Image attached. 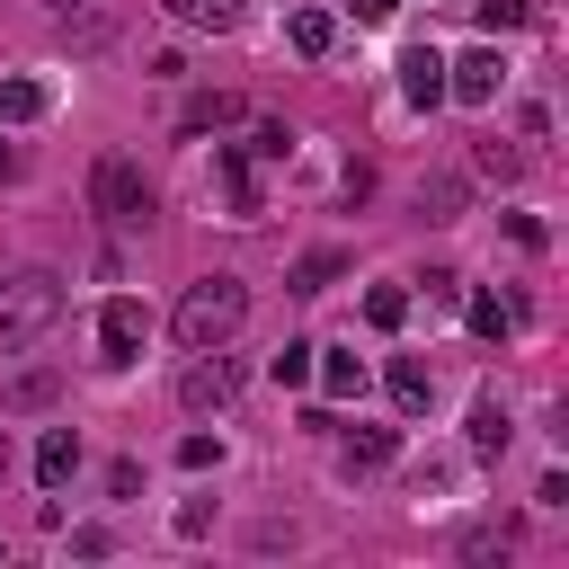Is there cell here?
<instances>
[{
	"mask_svg": "<svg viewBox=\"0 0 569 569\" xmlns=\"http://www.w3.org/2000/svg\"><path fill=\"white\" fill-rule=\"evenodd\" d=\"M240 320H249V284H240V276H196V284L178 293V311H169L178 347H231Z\"/></svg>",
	"mask_w": 569,
	"mask_h": 569,
	"instance_id": "6da1fadb",
	"label": "cell"
},
{
	"mask_svg": "<svg viewBox=\"0 0 569 569\" xmlns=\"http://www.w3.org/2000/svg\"><path fill=\"white\" fill-rule=\"evenodd\" d=\"M53 320H62V276H53V267H18V276L0 284V356L36 347Z\"/></svg>",
	"mask_w": 569,
	"mask_h": 569,
	"instance_id": "7a4b0ae2",
	"label": "cell"
},
{
	"mask_svg": "<svg viewBox=\"0 0 569 569\" xmlns=\"http://www.w3.org/2000/svg\"><path fill=\"white\" fill-rule=\"evenodd\" d=\"M89 204H98L107 222H151V213H160L142 160H98V169H89Z\"/></svg>",
	"mask_w": 569,
	"mask_h": 569,
	"instance_id": "3957f363",
	"label": "cell"
},
{
	"mask_svg": "<svg viewBox=\"0 0 569 569\" xmlns=\"http://www.w3.org/2000/svg\"><path fill=\"white\" fill-rule=\"evenodd\" d=\"M240 400V365L222 356V347H187V365H178V409H231Z\"/></svg>",
	"mask_w": 569,
	"mask_h": 569,
	"instance_id": "277c9868",
	"label": "cell"
},
{
	"mask_svg": "<svg viewBox=\"0 0 569 569\" xmlns=\"http://www.w3.org/2000/svg\"><path fill=\"white\" fill-rule=\"evenodd\" d=\"M507 89V62H498V44H471V53H453L445 62V98H462V107H489Z\"/></svg>",
	"mask_w": 569,
	"mask_h": 569,
	"instance_id": "5b68a950",
	"label": "cell"
},
{
	"mask_svg": "<svg viewBox=\"0 0 569 569\" xmlns=\"http://www.w3.org/2000/svg\"><path fill=\"white\" fill-rule=\"evenodd\" d=\"M142 329H151V320H142V302H133V293H116V302L98 311V365H133V356H142Z\"/></svg>",
	"mask_w": 569,
	"mask_h": 569,
	"instance_id": "8992f818",
	"label": "cell"
},
{
	"mask_svg": "<svg viewBox=\"0 0 569 569\" xmlns=\"http://www.w3.org/2000/svg\"><path fill=\"white\" fill-rule=\"evenodd\" d=\"M400 98H409V107H445V53H436V44L400 53Z\"/></svg>",
	"mask_w": 569,
	"mask_h": 569,
	"instance_id": "52a82bcc",
	"label": "cell"
},
{
	"mask_svg": "<svg viewBox=\"0 0 569 569\" xmlns=\"http://www.w3.org/2000/svg\"><path fill=\"white\" fill-rule=\"evenodd\" d=\"M71 471H80V436L71 427H44L36 436V480L44 489H71Z\"/></svg>",
	"mask_w": 569,
	"mask_h": 569,
	"instance_id": "ba28073f",
	"label": "cell"
},
{
	"mask_svg": "<svg viewBox=\"0 0 569 569\" xmlns=\"http://www.w3.org/2000/svg\"><path fill=\"white\" fill-rule=\"evenodd\" d=\"M213 178H222V196H231V213L249 222V213H258V178H249V151H240V142H222V151H213Z\"/></svg>",
	"mask_w": 569,
	"mask_h": 569,
	"instance_id": "9c48e42d",
	"label": "cell"
},
{
	"mask_svg": "<svg viewBox=\"0 0 569 569\" xmlns=\"http://www.w3.org/2000/svg\"><path fill=\"white\" fill-rule=\"evenodd\" d=\"M427 400H436V373L418 356H391V409L400 418H427Z\"/></svg>",
	"mask_w": 569,
	"mask_h": 569,
	"instance_id": "30bf717a",
	"label": "cell"
},
{
	"mask_svg": "<svg viewBox=\"0 0 569 569\" xmlns=\"http://www.w3.org/2000/svg\"><path fill=\"white\" fill-rule=\"evenodd\" d=\"M391 453H400V436H391V427H356V436L338 445V471H382Z\"/></svg>",
	"mask_w": 569,
	"mask_h": 569,
	"instance_id": "8fae6325",
	"label": "cell"
},
{
	"mask_svg": "<svg viewBox=\"0 0 569 569\" xmlns=\"http://www.w3.org/2000/svg\"><path fill=\"white\" fill-rule=\"evenodd\" d=\"M284 36H293V53H302V62H320V53L338 44V18H329V9H293V18H284Z\"/></svg>",
	"mask_w": 569,
	"mask_h": 569,
	"instance_id": "7c38bea8",
	"label": "cell"
},
{
	"mask_svg": "<svg viewBox=\"0 0 569 569\" xmlns=\"http://www.w3.org/2000/svg\"><path fill=\"white\" fill-rule=\"evenodd\" d=\"M213 124H240V98H231V89H204V98H187V116H178V133H213Z\"/></svg>",
	"mask_w": 569,
	"mask_h": 569,
	"instance_id": "4fadbf2b",
	"label": "cell"
},
{
	"mask_svg": "<svg viewBox=\"0 0 569 569\" xmlns=\"http://www.w3.org/2000/svg\"><path fill=\"white\" fill-rule=\"evenodd\" d=\"M311 382H320L329 400H365V365H356V356H329V347H320V365H311Z\"/></svg>",
	"mask_w": 569,
	"mask_h": 569,
	"instance_id": "5bb4252c",
	"label": "cell"
},
{
	"mask_svg": "<svg viewBox=\"0 0 569 569\" xmlns=\"http://www.w3.org/2000/svg\"><path fill=\"white\" fill-rule=\"evenodd\" d=\"M507 436H516V418H507L498 400H480V409H471V453H480V462H498V453H507Z\"/></svg>",
	"mask_w": 569,
	"mask_h": 569,
	"instance_id": "9a60e30c",
	"label": "cell"
},
{
	"mask_svg": "<svg viewBox=\"0 0 569 569\" xmlns=\"http://www.w3.org/2000/svg\"><path fill=\"white\" fill-rule=\"evenodd\" d=\"M44 107H53V98H44V80H27V71H18V80H0V124H36Z\"/></svg>",
	"mask_w": 569,
	"mask_h": 569,
	"instance_id": "2e32d148",
	"label": "cell"
},
{
	"mask_svg": "<svg viewBox=\"0 0 569 569\" xmlns=\"http://www.w3.org/2000/svg\"><path fill=\"white\" fill-rule=\"evenodd\" d=\"M178 27H213V36H231L240 27V0H160Z\"/></svg>",
	"mask_w": 569,
	"mask_h": 569,
	"instance_id": "e0dca14e",
	"label": "cell"
},
{
	"mask_svg": "<svg viewBox=\"0 0 569 569\" xmlns=\"http://www.w3.org/2000/svg\"><path fill=\"white\" fill-rule=\"evenodd\" d=\"M311 365H320V347H311V338H284V347L267 356V373H276L284 391H302V382H311Z\"/></svg>",
	"mask_w": 569,
	"mask_h": 569,
	"instance_id": "ac0fdd59",
	"label": "cell"
},
{
	"mask_svg": "<svg viewBox=\"0 0 569 569\" xmlns=\"http://www.w3.org/2000/svg\"><path fill=\"white\" fill-rule=\"evenodd\" d=\"M365 320H373V329L391 338V329L409 320V284H373V293H365Z\"/></svg>",
	"mask_w": 569,
	"mask_h": 569,
	"instance_id": "d6986e66",
	"label": "cell"
},
{
	"mask_svg": "<svg viewBox=\"0 0 569 569\" xmlns=\"http://www.w3.org/2000/svg\"><path fill=\"white\" fill-rule=\"evenodd\" d=\"M338 267H347L338 249H311V258L293 267V293H329V284H338Z\"/></svg>",
	"mask_w": 569,
	"mask_h": 569,
	"instance_id": "ffe728a7",
	"label": "cell"
},
{
	"mask_svg": "<svg viewBox=\"0 0 569 569\" xmlns=\"http://www.w3.org/2000/svg\"><path fill=\"white\" fill-rule=\"evenodd\" d=\"M471 329H480V338H507V329H516V302H498V293H471Z\"/></svg>",
	"mask_w": 569,
	"mask_h": 569,
	"instance_id": "44dd1931",
	"label": "cell"
},
{
	"mask_svg": "<svg viewBox=\"0 0 569 569\" xmlns=\"http://www.w3.org/2000/svg\"><path fill=\"white\" fill-rule=\"evenodd\" d=\"M80 9H89V18H71V27H62V36H71V44H107V36H116V18H107V9H98V0H80Z\"/></svg>",
	"mask_w": 569,
	"mask_h": 569,
	"instance_id": "7402d4cb",
	"label": "cell"
},
{
	"mask_svg": "<svg viewBox=\"0 0 569 569\" xmlns=\"http://www.w3.org/2000/svg\"><path fill=\"white\" fill-rule=\"evenodd\" d=\"M44 400H53V373H18L9 382V409H44Z\"/></svg>",
	"mask_w": 569,
	"mask_h": 569,
	"instance_id": "603a6c76",
	"label": "cell"
},
{
	"mask_svg": "<svg viewBox=\"0 0 569 569\" xmlns=\"http://www.w3.org/2000/svg\"><path fill=\"white\" fill-rule=\"evenodd\" d=\"M178 462H187V471H213V462H222V436H178Z\"/></svg>",
	"mask_w": 569,
	"mask_h": 569,
	"instance_id": "cb8c5ba5",
	"label": "cell"
},
{
	"mask_svg": "<svg viewBox=\"0 0 569 569\" xmlns=\"http://www.w3.org/2000/svg\"><path fill=\"white\" fill-rule=\"evenodd\" d=\"M240 151H258V160H284V151H293V133H284V124H258Z\"/></svg>",
	"mask_w": 569,
	"mask_h": 569,
	"instance_id": "d4e9b609",
	"label": "cell"
},
{
	"mask_svg": "<svg viewBox=\"0 0 569 569\" xmlns=\"http://www.w3.org/2000/svg\"><path fill=\"white\" fill-rule=\"evenodd\" d=\"M427 204H436V222H453V213H462V178H436V187H427Z\"/></svg>",
	"mask_w": 569,
	"mask_h": 569,
	"instance_id": "484cf974",
	"label": "cell"
},
{
	"mask_svg": "<svg viewBox=\"0 0 569 569\" xmlns=\"http://www.w3.org/2000/svg\"><path fill=\"white\" fill-rule=\"evenodd\" d=\"M480 27H525V0H480Z\"/></svg>",
	"mask_w": 569,
	"mask_h": 569,
	"instance_id": "4316f807",
	"label": "cell"
},
{
	"mask_svg": "<svg viewBox=\"0 0 569 569\" xmlns=\"http://www.w3.org/2000/svg\"><path fill=\"white\" fill-rule=\"evenodd\" d=\"M418 284H427V302H453V293H462V276H453V267H427Z\"/></svg>",
	"mask_w": 569,
	"mask_h": 569,
	"instance_id": "83f0119b",
	"label": "cell"
},
{
	"mask_svg": "<svg viewBox=\"0 0 569 569\" xmlns=\"http://www.w3.org/2000/svg\"><path fill=\"white\" fill-rule=\"evenodd\" d=\"M391 9H400V0H356V18H391Z\"/></svg>",
	"mask_w": 569,
	"mask_h": 569,
	"instance_id": "f1b7e54d",
	"label": "cell"
},
{
	"mask_svg": "<svg viewBox=\"0 0 569 569\" xmlns=\"http://www.w3.org/2000/svg\"><path fill=\"white\" fill-rule=\"evenodd\" d=\"M0 178H18V151H9V142H0Z\"/></svg>",
	"mask_w": 569,
	"mask_h": 569,
	"instance_id": "f546056e",
	"label": "cell"
},
{
	"mask_svg": "<svg viewBox=\"0 0 569 569\" xmlns=\"http://www.w3.org/2000/svg\"><path fill=\"white\" fill-rule=\"evenodd\" d=\"M9 462H18V453H9V427H0V480H9Z\"/></svg>",
	"mask_w": 569,
	"mask_h": 569,
	"instance_id": "4dcf8cb0",
	"label": "cell"
},
{
	"mask_svg": "<svg viewBox=\"0 0 569 569\" xmlns=\"http://www.w3.org/2000/svg\"><path fill=\"white\" fill-rule=\"evenodd\" d=\"M53 9H80V0H53Z\"/></svg>",
	"mask_w": 569,
	"mask_h": 569,
	"instance_id": "1f68e13d",
	"label": "cell"
}]
</instances>
